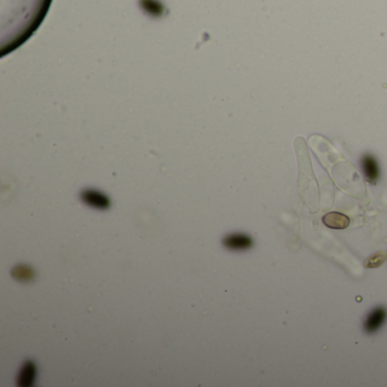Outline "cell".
Returning a JSON list of instances; mask_svg holds the SVG:
<instances>
[{"instance_id":"1","label":"cell","mask_w":387,"mask_h":387,"mask_svg":"<svg viewBox=\"0 0 387 387\" xmlns=\"http://www.w3.org/2000/svg\"><path fill=\"white\" fill-rule=\"evenodd\" d=\"M224 247L235 251H243L250 249L253 244L252 238L245 234H230L224 237Z\"/></svg>"},{"instance_id":"2","label":"cell","mask_w":387,"mask_h":387,"mask_svg":"<svg viewBox=\"0 0 387 387\" xmlns=\"http://www.w3.org/2000/svg\"><path fill=\"white\" fill-rule=\"evenodd\" d=\"M387 317V311L384 308H376L368 314L366 321H364V331L368 334L377 332L382 325L385 323Z\"/></svg>"},{"instance_id":"3","label":"cell","mask_w":387,"mask_h":387,"mask_svg":"<svg viewBox=\"0 0 387 387\" xmlns=\"http://www.w3.org/2000/svg\"><path fill=\"white\" fill-rule=\"evenodd\" d=\"M37 377V366L33 361H25L22 366L19 377H17V385L21 387H31L34 384Z\"/></svg>"},{"instance_id":"4","label":"cell","mask_w":387,"mask_h":387,"mask_svg":"<svg viewBox=\"0 0 387 387\" xmlns=\"http://www.w3.org/2000/svg\"><path fill=\"white\" fill-rule=\"evenodd\" d=\"M361 167L369 183L375 184L379 179V167L376 158L371 155H364L361 159Z\"/></svg>"},{"instance_id":"5","label":"cell","mask_w":387,"mask_h":387,"mask_svg":"<svg viewBox=\"0 0 387 387\" xmlns=\"http://www.w3.org/2000/svg\"><path fill=\"white\" fill-rule=\"evenodd\" d=\"M323 223L329 229L344 230L350 225V218L339 212H329L324 216Z\"/></svg>"},{"instance_id":"6","label":"cell","mask_w":387,"mask_h":387,"mask_svg":"<svg viewBox=\"0 0 387 387\" xmlns=\"http://www.w3.org/2000/svg\"><path fill=\"white\" fill-rule=\"evenodd\" d=\"M83 200H84L86 204L92 206V207H96L98 209H106L109 207V200L104 197V195L93 192V191H86V192L83 193Z\"/></svg>"},{"instance_id":"7","label":"cell","mask_w":387,"mask_h":387,"mask_svg":"<svg viewBox=\"0 0 387 387\" xmlns=\"http://www.w3.org/2000/svg\"><path fill=\"white\" fill-rule=\"evenodd\" d=\"M12 276L19 282H30L34 278V271L31 267L20 265L14 267L12 270Z\"/></svg>"},{"instance_id":"8","label":"cell","mask_w":387,"mask_h":387,"mask_svg":"<svg viewBox=\"0 0 387 387\" xmlns=\"http://www.w3.org/2000/svg\"><path fill=\"white\" fill-rule=\"evenodd\" d=\"M387 255L384 252L381 253H376V255L371 256L370 258H368L366 261H364V267L366 268H376V267L382 266L383 263L386 261Z\"/></svg>"}]
</instances>
